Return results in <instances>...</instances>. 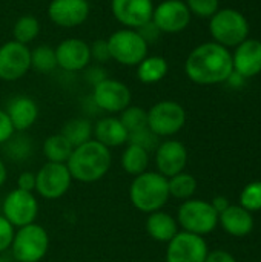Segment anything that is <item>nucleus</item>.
I'll return each mask as SVG.
<instances>
[{"mask_svg":"<svg viewBox=\"0 0 261 262\" xmlns=\"http://www.w3.org/2000/svg\"><path fill=\"white\" fill-rule=\"evenodd\" d=\"M118 118L126 127L128 134L148 127V111L140 106H128L123 112L118 114Z\"/></svg>","mask_w":261,"mask_h":262,"instance_id":"32","label":"nucleus"},{"mask_svg":"<svg viewBox=\"0 0 261 262\" xmlns=\"http://www.w3.org/2000/svg\"><path fill=\"white\" fill-rule=\"evenodd\" d=\"M8 180V169H6V164L3 163V160L0 158V187L6 183Z\"/></svg>","mask_w":261,"mask_h":262,"instance_id":"44","label":"nucleus"},{"mask_svg":"<svg viewBox=\"0 0 261 262\" xmlns=\"http://www.w3.org/2000/svg\"><path fill=\"white\" fill-rule=\"evenodd\" d=\"M209 253L203 236L180 230L166 249V262H205Z\"/></svg>","mask_w":261,"mask_h":262,"instance_id":"14","label":"nucleus"},{"mask_svg":"<svg viewBox=\"0 0 261 262\" xmlns=\"http://www.w3.org/2000/svg\"><path fill=\"white\" fill-rule=\"evenodd\" d=\"M38 34H40V21L37 17H34L31 14H25L14 21L12 40L28 46L31 41H34L37 38Z\"/></svg>","mask_w":261,"mask_h":262,"instance_id":"28","label":"nucleus"},{"mask_svg":"<svg viewBox=\"0 0 261 262\" xmlns=\"http://www.w3.org/2000/svg\"><path fill=\"white\" fill-rule=\"evenodd\" d=\"M92 123L88 118H71L62 127V135L74 146H80L89 140H92Z\"/></svg>","mask_w":261,"mask_h":262,"instance_id":"27","label":"nucleus"},{"mask_svg":"<svg viewBox=\"0 0 261 262\" xmlns=\"http://www.w3.org/2000/svg\"><path fill=\"white\" fill-rule=\"evenodd\" d=\"M83 72H85L86 81H89L92 86L97 84L98 81H102V80L106 78V71L102 68V64H97V66H91V64H89Z\"/></svg>","mask_w":261,"mask_h":262,"instance_id":"40","label":"nucleus"},{"mask_svg":"<svg viewBox=\"0 0 261 262\" xmlns=\"http://www.w3.org/2000/svg\"><path fill=\"white\" fill-rule=\"evenodd\" d=\"M12 262H15V261H12Z\"/></svg>","mask_w":261,"mask_h":262,"instance_id":"46","label":"nucleus"},{"mask_svg":"<svg viewBox=\"0 0 261 262\" xmlns=\"http://www.w3.org/2000/svg\"><path fill=\"white\" fill-rule=\"evenodd\" d=\"M32 150H34L32 141L23 132H18V134L15 132L11 137V140H8L5 143V154L12 161L22 163V161L28 160L32 155Z\"/></svg>","mask_w":261,"mask_h":262,"instance_id":"31","label":"nucleus"},{"mask_svg":"<svg viewBox=\"0 0 261 262\" xmlns=\"http://www.w3.org/2000/svg\"><path fill=\"white\" fill-rule=\"evenodd\" d=\"M185 72L195 84L212 86L225 83L234 72L232 54L215 41L202 43L189 52L185 61Z\"/></svg>","mask_w":261,"mask_h":262,"instance_id":"1","label":"nucleus"},{"mask_svg":"<svg viewBox=\"0 0 261 262\" xmlns=\"http://www.w3.org/2000/svg\"><path fill=\"white\" fill-rule=\"evenodd\" d=\"M152 0H111V11L114 18L123 26L138 29L149 23L154 12Z\"/></svg>","mask_w":261,"mask_h":262,"instance_id":"17","label":"nucleus"},{"mask_svg":"<svg viewBox=\"0 0 261 262\" xmlns=\"http://www.w3.org/2000/svg\"><path fill=\"white\" fill-rule=\"evenodd\" d=\"M240 206L248 212H260L261 210V181H252L240 193Z\"/></svg>","mask_w":261,"mask_h":262,"instance_id":"33","label":"nucleus"},{"mask_svg":"<svg viewBox=\"0 0 261 262\" xmlns=\"http://www.w3.org/2000/svg\"><path fill=\"white\" fill-rule=\"evenodd\" d=\"M128 144H135V146H140L143 147L145 150H148L149 154L154 152L157 149V146L160 144V138L149 129V127H145L142 130H137V132H132L129 134L128 137Z\"/></svg>","mask_w":261,"mask_h":262,"instance_id":"34","label":"nucleus"},{"mask_svg":"<svg viewBox=\"0 0 261 262\" xmlns=\"http://www.w3.org/2000/svg\"><path fill=\"white\" fill-rule=\"evenodd\" d=\"M57 68L55 49L49 45H38L31 49V69L38 74H49Z\"/></svg>","mask_w":261,"mask_h":262,"instance_id":"30","label":"nucleus"},{"mask_svg":"<svg viewBox=\"0 0 261 262\" xmlns=\"http://www.w3.org/2000/svg\"><path fill=\"white\" fill-rule=\"evenodd\" d=\"M72 181L66 164L46 161L35 172V192L42 198L54 201L68 193Z\"/></svg>","mask_w":261,"mask_h":262,"instance_id":"10","label":"nucleus"},{"mask_svg":"<svg viewBox=\"0 0 261 262\" xmlns=\"http://www.w3.org/2000/svg\"><path fill=\"white\" fill-rule=\"evenodd\" d=\"M149 160H151V157H149L148 150H145L143 147L135 146V144H128L122 154L120 164H122V169L128 175L137 177L148 170Z\"/></svg>","mask_w":261,"mask_h":262,"instance_id":"25","label":"nucleus"},{"mask_svg":"<svg viewBox=\"0 0 261 262\" xmlns=\"http://www.w3.org/2000/svg\"><path fill=\"white\" fill-rule=\"evenodd\" d=\"M15 134V129L6 114V111L0 109V146H3L8 140H11V137Z\"/></svg>","mask_w":261,"mask_h":262,"instance_id":"38","label":"nucleus"},{"mask_svg":"<svg viewBox=\"0 0 261 262\" xmlns=\"http://www.w3.org/2000/svg\"><path fill=\"white\" fill-rule=\"evenodd\" d=\"M191 17L192 14L188 9L185 0H163L154 6L151 21L160 32L177 34L189 26Z\"/></svg>","mask_w":261,"mask_h":262,"instance_id":"13","label":"nucleus"},{"mask_svg":"<svg viewBox=\"0 0 261 262\" xmlns=\"http://www.w3.org/2000/svg\"><path fill=\"white\" fill-rule=\"evenodd\" d=\"M31 71V49L15 40L0 46V80L17 81Z\"/></svg>","mask_w":261,"mask_h":262,"instance_id":"12","label":"nucleus"},{"mask_svg":"<svg viewBox=\"0 0 261 262\" xmlns=\"http://www.w3.org/2000/svg\"><path fill=\"white\" fill-rule=\"evenodd\" d=\"M168 186H169L171 198L182 200V201L191 200L194 193L197 192V180L194 175L188 172H180L168 178Z\"/></svg>","mask_w":261,"mask_h":262,"instance_id":"29","label":"nucleus"},{"mask_svg":"<svg viewBox=\"0 0 261 262\" xmlns=\"http://www.w3.org/2000/svg\"><path fill=\"white\" fill-rule=\"evenodd\" d=\"M54 49H55L57 68L66 72H82L92 61L89 43L77 37H69L62 40Z\"/></svg>","mask_w":261,"mask_h":262,"instance_id":"16","label":"nucleus"},{"mask_svg":"<svg viewBox=\"0 0 261 262\" xmlns=\"http://www.w3.org/2000/svg\"><path fill=\"white\" fill-rule=\"evenodd\" d=\"M145 227H146L148 235L154 241L163 243V244H168L180 232L177 220L171 213L163 212V210H157L154 213H149L146 218Z\"/></svg>","mask_w":261,"mask_h":262,"instance_id":"23","label":"nucleus"},{"mask_svg":"<svg viewBox=\"0 0 261 262\" xmlns=\"http://www.w3.org/2000/svg\"><path fill=\"white\" fill-rule=\"evenodd\" d=\"M9 250L15 262H40L49 250V235L37 223L23 226L15 229Z\"/></svg>","mask_w":261,"mask_h":262,"instance_id":"7","label":"nucleus"},{"mask_svg":"<svg viewBox=\"0 0 261 262\" xmlns=\"http://www.w3.org/2000/svg\"><path fill=\"white\" fill-rule=\"evenodd\" d=\"M218 224L222 229L235 238L248 236L254 229V216L251 212L238 206H229L225 212L218 215Z\"/></svg>","mask_w":261,"mask_h":262,"instance_id":"22","label":"nucleus"},{"mask_svg":"<svg viewBox=\"0 0 261 262\" xmlns=\"http://www.w3.org/2000/svg\"><path fill=\"white\" fill-rule=\"evenodd\" d=\"M168 178L158 172L146 170L134 177L129 186V201L142 213H154L162 210L169 201Z\"/></svg>","mask_w":261,"mask_h":262,"instance_id":"3","label":"nucleus"},{"mask_svg":"<svg viewBox=\"0 0 261 262\" xmlns=\"http://www.w3.org/2000/svg\"><path fill=\"white\" fill-rule=\"evenodd\" d=\"M177 223L183 232L206 236L218 226V213L212 207L211 201L205 200H186L177 210Z\"/></svg>","mask_w":261,"mask_h":262,"instance_id":"6","label":"nucleus"},{"mask_svg":"<svg viewBox=\"0 0 261 262\" xmlns=\"http://www.w3.org/2000/svg\"><path fill=\"white\" fill-rule=\"evenodd\" d=\"M14 233H15V229L0 213V255L11 249V244H12V239H14Z\"/></svg>","mask_w":261,"mask_h":262,"instance_id":"36","label":"nucleus"},{"mask_svg":"<svg viewBox=\"0 0 261 262\" xmlns=\"http://www.w3.org/2000/svg\"><path fill=\"white\" fill-rule=\"evenodd\" d=\"M128 130L115 115H106L92 126V138L108 149L128 144Z\"/></svg>","mask_w":261,"mask_h":262,"instance_id":"21","label":"nucleus"},{"mask_svg":"<svg viewBox=\"0 0 261 262\" xmlns=\"http://www.w3.org/2000/svg\"><path fill=\"white\" fill-rule=\"evenodd\" d=\"M6 114L15 132H26L38 118V104L28 95H18L8 103Z\"/></svg>","mask_w":261,"mask_h":262,"instance_id":"20","label":"nucleus"},{"mask_svg":"<svg viewBox=\"0 0 261 262\" xmlns=\"http://www.w3.org/2000/svg\"><path fill=\"white\" fill-rule=\"evenodd\" d=\"M111 60L122 66H137L149 55V43L140 35L137 29L120 28L108 38Z\"/></svg>","mask_w":261,"mask_h":262,"instance_id":"5","label":"nucleus"},{"mask_svg":"<svg viewBox=\"0 0 261 262\" xmlns=\"http://www.w3.org/2000/svg\"><path fill=\"white\" fill-rule=\"evenodd\" d=\"M38 200L32 192H25L20 189L11 190L2 203V215L11 223L14 229L35 223L38 216Z\"/></svg>","mask_w":261,"mask_h":262,"instance_id":"11","label":"nucleus"},{"mask_svg":"<svg viewBox=\"0 0 261 262\" xmlns=\"http://www.w3.org/2000/svg\"><path fill=\"white\" fill-rule=\"evenodd\" d=\"M232 68L242 78H252L261 72V41L246 38L232 54Z\"/></svg>","mask_w":261,"mask_h":262,"instance_id":"19","label":"nucleus"},{"mask_svg":"<svg viewBox=\"0 0 261 262\" xmlns=\"http://www.w3.org/2000/svg\"><path fill=\"white\" fill-rule=\"evenodd\" d=\"M211 204H212V207L215 209V212H217L218 215H220L222 212H225V210L231 206L226 196H215V198L211 201Z\"/></svg>","mask_w":261,"mask_h":262,"instance_id":"43","label":"nucleus"},{"mask_svg":"<svg viewBox=\"0 0 261 262\" xmlns=\"http://www.w3.org/2000/svg\"><path fill=\"white\" fill-rule=\"evenodd\" d=\"M205 262H237V259L226 250H214L208 253Z\"/></svg>","mask_w":261,"mask_h":262,"instance_id":"42","label":"nucleus"},{"mask_svg":"<svg viewBox=\"0 0 261 262\" xmlns=\"http://www.w3.org/2000/svg\"><path fill=\"white\" fill-rule=\"evenodd\" d=\"M0 262H11V259H9V258H6V256H5V253H2V255H0Z\"/></svg>","mask_w":261,"mask_h":262,"instance_id":"45","label":"nucleus"},{"mask_svg":"<svg viewBox=\"0 0 261 262\" xmlns=\"http://www.w3.org/2000/svg\"><path fill=\"white\" fill-rule=\"evenodd\" d=\"M66 166L74 181L92 184L105 178L111 170L112 152L92 138L74 147Z\"/></svg>","mask_w":261,"mask_h":262,"instance_id":"2","label":"nucleus"},{"mask_svg":"<svg viewBox=\"0 0 261 262\" xmlns=\"http://www.w3.org/2000/svg\"><path fill=\"white\" fill-rule=\"evenodd\" d=\"M192 15L211 18L220 9V0H185Z\"/></svg>","mask_w":261,"mask_h":262,"instance_id":"35","label":"nucleus"},{"mask_svg":"<svg viewBox=\"0 0 261 262\" xmlns=\"http://www.w3.org/2000/svg\"><path fill=\"white\" fill-rule=\"evenodd\" d=\"M91 49V60L97 61L98 64H105L111 60L109 48L106 40H95L92 45H89Z\"/></svg>","mask_w":261,"mask_h":262,"instance_id":"37","label":"nucleus"},{"mask_svg":"<svg viewBox=\"0 0 261 262\" xmlns=\"http://www.w3.org/2000/svg\"><path fill=\"white\" fill-rule=\"evenodd\" d=\"M42 150H43L46 161L66 164L74 150V146L62 134H54V135H49L43 141Z\"/></svg>","mask_w":261,"mask_h":262,"instance_id":"26","label":"nucleus"},{"mask_svg":"<svg viewBox=\"0 0 261 262\" xmlns=\"http://www.w3.org/2000/svg\"><path fill=\"white\" fill-rule=\"evenodd\" d=\"M91 12V5L88 0H51L48 5L49 20L65 29H72L82 26Z\"/></svg>","mask_w":261,"mask_h":262,"instance_id":"15","label":"nucleus"},{"mask_svg":"<svg viewBox=\"0 0 261 262\" xmlns=\"http://www.w3.org/2000/svg\"><path fill=\"white\" fill-rule=\"evenodd\" d=\"M209 34L212 41L228 49L235 48L249 38V21L240 11L223 8L209 18Z\"/></svg>","mask_w":261,"mask_h":262,"instance_id":"4","label":"nucleus"},{"mask_svg":"<svg viewBox=\"0 0 261 262\" xmlns=\"http://www.w3.org/2000/svg\"><path fill=\"white\" fill-rule=\"evenodd\" d=\"M155 152V167L157 172L166 178H171L180 172H185L188 164V149L178 140L160 141Z\"/></svg>","mask_w":261,"mask_h":262,"instance_id":"18","label":"nucleus"},{"mask_svg":"<svg viewBox=\"0 0 261 262\" xmlns=\"http://www.w3.org/2000/svg\"><path fill=\"white\" fill-rule=\"evenodd\" d=\"M91 98L97 109L109 115H115L131 106L132 94L128 84H125L123 81L106 77L105 80L92 86Z\"/></svg>","mask_w":261,"mask_h":262,"instance_id":"9","label":"nucleus"},{"mask_svg":"<svg viewBox=\"0 0 261 262\" xmlns=\"http://www.w3.org/2000/svg\"><path fill=\"white\" fill-rule=\"evenodd\" d=\"M138 32H140V35L148 41V43H152V41H155L157 38H158V35L162 34L158 29H157V26L152 23V21H149V23H146V25H143L142 28H138L137 29Z\"/></svg>","mask_w":261,"mask_h":262,"instance_id":"41","label":"nucleus"},{"mask_svg":"<svg viewBox=\"0 0 261 262\" xmlns=\"http://www.w3.org/2000/svg\"><path fill=\"white\" fill-rule=\"evenodd\" d=\"M185 107L174 100H162L148 111V127L158 138H169L178 134L186 124Z\"/></svg>","mask_w":261,"mask_h":262,"instance_id":"8","label":"nucleus"},{"mask_svg":"<svg viewBox=\"0 0 261 262\" xmlns=\"http://www.w3.org/2000/svg\"><path fill=\"white\" fill-rule=\"evenodd\" d=\"M135 68L137 78L143 84H155L162 81L169 71V64L162 55H148Z\"/></svg>","mask_w":261,"mask_h":262,"instance_id":"24","label":"nucleus"},{"mask_svg":"<svg viewBox=\"0 0 261 262\" xmlns=\"http://www.w3.org/2000/svg\"><path fill=\"white\" fill-rule=\"evenodd\" d=\"M17 189L25 192H35V172H22L17 178Z\"/></svg>","mask_w":261,"mask_h":262,"instance_id":"39","label":"nucleus"}]
</instances>
